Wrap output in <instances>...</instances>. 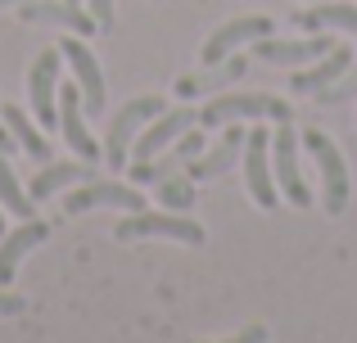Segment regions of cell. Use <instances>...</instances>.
I'll use <instances>...</instances> for the list:
<instances>
[{
	"mask_svg": "<svg viewBox=\"0 0 357 343\" xmlns=\"http://www.w3.org/2000/svg\"><path fill=\"white\" fill-rule=\"evenodd\" d=\"M298 145L312 154L317 172H321V208L331 212V217H340V212L349 208V199H353V176H349L344 154L335 150V141L326 131H317V127H307V131L298 136Z\"/></svg>",
	"mask_w": 357,
	"mask_h": 343,
	"instance_id": "6da1fadb",
	"label": "cell"
},
{
	"mask_svg": "<svg viewBox=\"0 0 357 343\" xmlns=\"http://www.w3.org/2000/svg\"><path fill=\"white\" fill-rule=\"evenodd\" d=\"M163 109H167L163 95H136L118 109L114 122H109V136H105V163L109 168H127V154H131V145H136V136L145 131V122H154Z\"/></svg>",
	"mask_w": 357,
	"mask_h": 343,
	"instance_id": "7a4b0ae2",
	"label": "cell"
},
{
	"mask_svg": "<svg viewBox=\"0 0 357 343\" xmlns=\"http://www.w3.org/2000/svg\"><path fill=\"white\" fill-rule=\"evenodd\" d=\"M258 118H271V122H289L294 109L280 95H218L199 109V127H227V122H258Z\"/></svg>",
	"mask_w": 357,
	"mask_h": 343,
	"instance_id": "3957f363",
	"label": "cell"
},
{
	"mask_svg": "<svg viewBox=\"0 0 357 343\" xmlns=\"http://www.w3.org/2000/svg\"><path fill=\"white\" fill-rule=\"evenodd\" d=\"M114 235L118 239H176V244H190V248H199L204 244V226L199 221H190V217H181V212H149V208H140V212H127V217L114 226Z\"/></svg>",
	"mask_w": 357,
	"mask_h": 343,
	"instance_id": "277c9868",
	"label": "cell"
},
{
	"mask_svg": "<svg viewBox=\"0 0 357 343\" xmlns=\"http://www.w3.org/2000/svg\"><path fill=\"white\" fill-rule=\"evenodd\" d=\"M59 72H63L59 45H45L27 68V99H32V118L41 127H59Z\"/></svg>",
	"mask_w": 357,
	"mask_h": 343,
	"instance_id": "5b68a950",
	"label": "cell"
},
{
	"mask_svg": "<svg viewBox=\"0 0 357 343\" xmlns=\"http://www.w3.org/2000/svg\"><path fill=\"white\" fill-rule=\"evenodd\" d=\"M244 190L253 194L258 208H276L280 203V185L271 172V131L267 127H249L244 136Z\"/></svg>",
	"mask_w": 357,
	"mask_h": 343,
	"instance_id": "8992f818",
	"label": "cell"
},
{
	"mask_svg": "<svg viewBox=\"0 0 357 343\" xmlns=\"http://www.w3.org/2000/svg\"><path fill=\"white\" fill-rule=\"evenodd\" d=\"M335 36L331 32H307L303 41H285V36H258L253 41V54H258L262 63H271V68H307V63H317L321 54L335 50Z\"/></svg>",
	"mask_w": 357,
	"mask_h": 343,
	"instance_id": "52a82bcc",
	"label": "cell"
},
{
	"mask_svg": "<svg viewBox=\"0 0 357 343\" xmlns=\"http://www.w3.org/2000/svg\"><path fill=\"white\" fill-rule=\"evenodd\" d=\"M271 172H276V185L294 208H312V190H307L303 172H298V131L289 122L276 127L271 136Z\"/></svg>",
	"mask_w": 357,
	"mask_h": 343,
	"instance_id": "ba28073f",
	"label": "cell"
},
{
	"mask_svg": "<svg viewBox=\"0 0 357 343\" xmlns=\"http://www.w3.org/2000/svg\"><path fill=\"white\" fill-rule=\"evenodd\" d=\"M199 122V113H195L190 104H176V109H163V113L154 118V122H145V131L136 136V145H131V154H136V163L145 159H158L163 150H172L176 141H181L190 127Z\"/></svg>",
	"mask_w": 357,
	"mask_h": 343,
	"instance_id": "9c48e42d",
	"label": "cell"
},
{
	"mask_svg": "<svg viewBox=\"0 0 357 343\" xmlns=\"http://www.w3.org/2000/svg\"><path fill=\"white\" fill-rule=\"evenodd\" d=\"M91 208H122V212H140L145 208V194H136V185L122 181H82L73 194H63V212L77 217Z\"/></svg>",
	"mask_w": 357,
	"mask_h": 343,
	"instance_id": "30bf717a",
	"label": "cell"
},
{
	"mask_svg": "<svg viewBox=\"0 0 357 343\" xmlns=\"http://www.w3.org/2000/svg\"><path fill=\"white\" fill-rule=\"evenodd\" d=\"M59 50H63V63L73 68V77H77L82 104H86V113H91V118H96L100 109H105V72H100V59L91 54L86 36H68Z\"/></svg>",
	"mask_w": 357,
	"mask_h": 343,
	"instance_id": "8fae6325",
	"label": "cell"
},
{
	"mask_svg": "<svg viewBox=\"0 0 357 343\" xmlns=\"http://www.w3.org/2000/svg\"><path fill=\"white\" fill-rule=\"evenodd\" d=\"M271 18L267 14H244V18H231V23H222L218 32L204 41V63H222V59H231V54L240 50V45H253L258 36H271Z\"/></svg>",
	"mask_w": 357,
	"mask_h": 343,
	"instance_id": "7c38bea8",
	"label": "cell"
},
{
	"mask_svg": "<svg viewBox=\"0 0 357 343\" xmlns=\"http://www.w3.org/2000/svg\"><path fill=\"white\" fill-rule=\"evenodd\" d=\"M18 18H23V23L63 27V32H73V36L100 32V23L91 18V9H82L77 0H27V5H18Z\"/></svg>",
	"mask_w": 357,
	"mask_h": 343,
	"instance_id": "4fadbf2b",
	"label": "cell"
},
{
	"mask_svg": "<svg viewBox=\"0 0 357 343\" xmlns=\"http://www.w3.org/2000/svg\"><path fill=\"white\" fill-rule=\"evenodd\" d=\"M86 104H82V90L77 86H63L59 81V131H63V141L73 145V154L77 159H86V163H100V145H96V136L86 131Z\"/></svg>",
	"mask_w": 357,
	"mask_h": 343,
	"instance_id": "5bb4252c",
	"label": "cell"
},
{
	"mask_svg": "<svg viewBox=\"0 0 357 343\" xmlns=\"http://www.w3.org/2000/svg\"><path fill=\"white\" fill-rule=\"evenodd\" d=\"M244 122H227V131H222V141L213 145L208 154H199V159H190L185 163V176L190 181H213V176H222V172H231L236 168V159L244 154Z\"/></svg>",
	"mask_w": 357,
	"mask_h": 343,
	"instance_id": "9a60e30c",
	"label": "cell"
},
{
	"mask_svg": "<svg viewBox=\"0 0 357 343\" xmlns=\"http://www.w3.org/2000/svg\"><path fill=\"white\" fill-rule=\"evenodd\" d=\"M45 235H50V226H45L41 217H27L18 230H9V235L0 239V285L14 280V276H18V262H23L32 248H41Z\"/></svg>",
	"mask_w": 357,
	"mask_h": 343,
	"instance_id": "2e32d148",
	"label": "cell"
},
{
	"mask_svg": "<svg viewBox=\"0 0 357 343\" xmlns=\"http://www.w3.org/2000/svg\"><path fill=\"white\" fill-rule=\"evenodd\" d=\"M349 68H353V50H349V45H335L331 54H321V59H317V63H307L303 72H294L289 90H294V95H317V90L335 86V81H340Z\"/></svg>",
	"mask_w": 357,
	"mask_h": 343,
	"instance_id": "e0dca14e",
	"label": "cell"
},
{
	"mask_svg": "<svg viewBox=\"0 0 357 343\" xmlns=\"http://www.w3.org/2000/svg\"><path fill=\"white\" fill-rule=\"evenodd\" d=\"M240 77H244V59L231 54V59H222V63H204V72L181 77L176 81V95L181 99H199V95H213V90H222L227 81H240Z\"/></svg>",
	"mask_w": 357,
	"mask_h": 343,
	"instance_id": "ac0fdd59",
	"label": "cell"
},
{
	"mask_svg": "<svg viewBox=\"0 0 357 343\" xmlns=\"http://www.w3.org/2000/svg\"><path fill=\"white\" fill-rule=\"evenodd\" d=\"M303 32H349L357 36V5H340V0H317L312 9L294 14Z\"/></svg>",
	"mask_w": 357,
	"mask_h": 343,
	"instance_id": "d6986e66",
	"label": "cell"
},
{
	"mask_svg": "<svg viewBox=\"0 0 357 343\" xmlns=\"http://www.w3.org/2000/svg\"><path fill=\"white\" fill-rule=\"evenodd\" d=\"M82 181H91V163H86V159L45 163V168L32 176V185H27V194H32V199H50V194L68 190V185H82Z\"/></svg>",
	"mask_w": 357,
	"mask_h": 343,
	"instance_id": "ffe728a7",
	"label": "cell"
},
{
	"mask_svg": "<svg viewBox=\"0 0 357 343\" xmlns=\"http://www.w3.org/2000/svg\"><path fill=\"white\" fill-rule=\"evenodd\" d=\"M0 118H5V127H9V136L18 141V150L27 154V159H41V163H50V141H45V131L32 122V118L23 113L18 104H5L0 109Z\"/></svg>",
	"mask_w": 357,
	"mask_h": 343,
	"instance_id": "44dd1931",
	"label": "cell"
},
{
	"mask_svg": "<svg viewBox=\"0 0 357 343\" xmlns=\"http://www.w3.org/2000/svg\"><path fill=\"white\" fill-rule=\"evenodd\" d=\"M0 203H5L9 212H14L18 221H27V217H36V199L18 185V176L14 168H9V154H0Z\"/></svg>",
	"mask_w": 357,
	"mask_h": 343,
	"instance_id": "7402d4cb",
	"label": "cell"
},
{
	"mask_svg": "<svg viewBox=\"0 0 357 343\" xmlns=\"http://www.w3.org/2000/svg\"><path fill=\"white\" fill-rule=\"evenodd\" d=\"M185 163L176 159L172 150H163L158 159H145V163H131V181L136 185H158V181H167V176H176Z\"/></svg>",
	"mask_w": 357,
	"mask_h": 343,
	"instance_id": "603a6c76",
	"label": "cell"
},
{
	"mask_svg": "<svg viewBox=\"0 0 357 343\" xmlns=\"http://www.w3.org/2000/svg\"><path fill=\"white\" fill-rule=\"evenodd\" d=\"M154 199L163 203L167 212H185L195 203V181L176 172V176H167V181H158V194H154Z\"/></svg>",
	"mask_w": 357,
	"mask_h": 343,
	"instance_id": "cb8c5ba5",
	"label": "cell"
},
{
	"mask_svg": "<svg viewBox=\"0 0 357 343\" xmlns=\"http://www.w3.org/2000/svg\"><path fill=\"white\" fill-rule=\"evenodd\" d=\"M353 95H357V63H353L349 72H344L340 81H335V86L317 90V104H321V109H335V104H349Z\"/></svg>",
	"mask_w": 357,
	"mask_h": 343,
	"instance_id": "d4e9b609",
	"label": "cell"
},
{
	"mask_svg": "<svg viewBox=\"0 0 357 343\" xmlns=\"http://www.w3.org/2000/svg\"><path fill=\"white\" fill-rule=\"evenodd\" d=\"M114 5H118V0H86L91 18L100 23V32H109V27H114Z\"/></svg>",
	"mask_w": 357,
	"mask_h": 343,
	"instance_id": "484cf974",
	"label": "cell"
},
{
	"mask_svg": "<svg viewBox=\"0 0 357 343\" xmlns=\"http://www.w3.org/2000/svg\"><path fill=\"white\" fill-rule=\"evenodd\" d=\"M222 343H271V339H267V326H249L236 339H222Z\"/></svg>",
	"mask_w": 357,
	"mask_h": 343,
	"instance_id": "4316f807",
	"label": "cell"
},
{
	"mask_svg": "<svg viewBox=\"0 0 357 343\" xmlns=\"http://www.w3.org/2000/svg\"><path fill=\"white\" fill-rule=\"evenodd\" d=\"M23 308H27V298H18V294H5V289H0V317H18Z\"/></svg>",
	"mask_w": 357,
	"mask_h": 343,
	"instance_id": "83f0119b",
	"label": "cell"
},
{
	"mask_svg": "<svg viewBox=\"0 0 357 343\" xmlns=\"http://www.w3.org/2000/svg\"><path fill=\"white\" fill-rule=\"evenodd\" d=\"M18 150V141L9 136V127H5V118H0V154H14Z\"/></svg>",
	"mask_w": 357,
	"mask_h": 343,
	"instance_id": "f1b7e54d",
	"label": "cell"
},
{
	"mask_svg": "<svg viewBox=\"0 0 357 343\" xmlns=\"http://www.w3.org/2000/svg\"><path fill=\"white\" fill-rule=\"evenodd\" d=\"M18 5H27V0H0V9H18Z\"/></svg>",
	"mask_w": 357,
	"mask_h": 343,
	"instance_id": "f546056e",
	"label": "cell"
},
{
	"mask_svg": "<svg viewBox=\"0 0 357 343\" xmlns=\"http://www.w3.org/2000/svg\"><path fill=\"white\" fill-rule=\"evenodd\" d=\"M0 235H5V208H0Z\"/></svg>",
	"mask_w": 357,
	"mask_h": 343,
	"instance_id": "4dcf8cb0",
	"label": "cell"
}]
</instances>
